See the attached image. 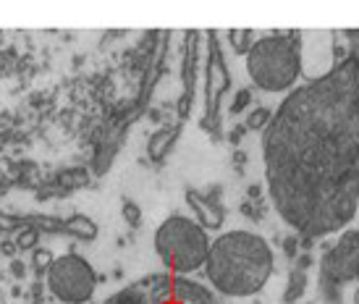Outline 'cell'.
Masks as SVG:
<instances>
[{"instance_id": "6da1fadb", "label": "cell", "mask_w": 359, "mask_h": 304, "mask_svg": "<svg viewBox=\"0 0 359 304\" xmlns=\"http://www.w3.org/2000/svg\"><path fill=\"white\" fill-rule=\"evenodd\" d=\"M265 179L278 215L323 239L359 207V50L283 97L262 129Z\"/></svg>"}, {"instance_id": "7a4b0ae2", "label": "cell", "mask_w": 359, "mask_h": 304, "mask_svg": "<svg viewBox=\"0 0 359 304\" xmlns=\"http://www.w3.org/2000/svg\"><path fill=\"white\" fill-rule=\"evenodd\" d=\"M276 270V257L270 244L252 231H231L210 244L208 273L212 289L231 299H244L262 291Z\"/></svg>"}, {"instance_id": "3957f363", "label": "cell", "mask_w": 359, "mask_h": 304, "mask_svg": "<svg viewBox=\"0 0 359 304\" xmlns=\"http://www.w3.org/2000/svg\"><path fill=\"white\" fill-rule=\"evenodd\" d=\"M302 32H273L247 53V74L259 90L286 92L302 74Z\"/></svg>"}, {"instance_id": "277c9868", "label": "cell", "mask_w": 359, "mask_h": 304, "mask_svg": "<svg viewBox=\"0 0 359 304\" xmlns=\"http://www.w3.org/2000/svg\"><path fill=\"white\" fill-rule=\"evenodd\" d=\"M155 252L168 273H197L208 263L210 236L197 221L187 215H168L155 231Z\"/></svg>"}, {"instance_id": "5b68a950", "label": "cell", "mask_w": 359, "mask_h": 304, "mask_svg": "<svg viewBox=\"0 0 359 304\" xmlns=\"http://www.w3.org/2000/svg\"><path fill=\"white\" fill-rule=\"evenodd\" d=\"M102 304H223L208 286L173 273H152L121 291L108 296Z\"/></svg>"}, {"instance_id": "8992f818", "label": "cell", "mask_w": 359, "mask_h": 304, "mask_svg": "<svg viewBox=\"0 0 359 304\" xmlns=\"http://www.w3.org/2000/svg\"><path fill=\"white\" fill-rule=\"evenodd\" d=\"M359 278V231H344L320 260V291L325 304H341L344 286Z\"/></svg>"}, {"instance_id": "52a82bcc", "label": "cell", "mask_w": 359, "mask_h": 304, "mask_svg": "<svg viewBox=\"0 0 359 304\" xmlns=\"http://www.w3.org/2000/svg\"><path fill=\"white\" fill-rule=\"evenodd\" d=\"M48 289L63 304H87L97 289V273L81 254L55 257L48 270Z\"/></svg>"}, {"instance_id": "ba28073f", "label": "cell", "mask_w": 359, "mask_h": 304, "mask_svg": "<svg viewBox=\"0 0 359 304\" xmlns=\"http://www.w3.org/2000/svg\"><path fill=\"white\" fill-rule=\"evenodd\" d=\"M34 228L37 233H53V236H71L79 242H95L97 239V223L90 215H71V218H53L45 213H0V233H16L19 228Z\"/></svg>"}, {"instance_id": "9c48e42d", "label": "cell", "mask_w": 359, "mask_h": 304, "mask_svg": "<svg viewBox=\"0 0 359 304\" xmlns=\"http://www.w3.org/2000/svg\"><path fill=\"white\" fill-rule=\"evenodd\" d=\"M210 55H208V79H205V118H202V129L205 132H215L218 137V108L223 95L231 90V71L226 66L223 50H220L218 32H210Z\"/></svg>"}, {"instance_id": "30bf717a", "label": "cell", "mask_w": 359, "mask_h": 304, "mask_svg": "<svg viewBox=\"0 0 359 304\" xmlns=\"http://www.w3.org/2000/svg\"><path fill=\"white\" fill-rule=\"evenodd\" d=\"M187 205H189L194 215H197V223L205 228V231H218L223 221H226V207L220 202L223 197V186L220 184H212L208 192H197V189H187Z\"/></svg>"}, {"instance_id": "8fae6325", "label": "cell", "mask_w": 359, "mask_h": 304, "mask_svg": "<svg viewBox=\"0 0 359 304\" xmlns=\"http://www.w3.org/2000/svg\"><path fill=\"white\" fill-rule=\"evenodd\" d=\"M197 32H187V53H184V95L179 100V116L181 121L191 113V102H194V84H197Z\"/></svg>"}, {"instance_id": "7c38bea8", "label": "cell", "mask_w": 359, "mask_h": 304, "mask_svg": "<svg viewBox=\"0 0 359 304\" xmlns=\"http://www.w3.org/2000/svg\"><path fill=\"white\" fill-rule=\"evenodd\" d=\"M179 137H181V123H176V126H165V129H158V132L150 137V142H147V155H150V160L152 163L165 160V155L173 150V144H176Z\"/></svg>"}, {"instance_id": "4fadbf2b", "label": "cell", "mask_w": 359, "mask_h": 304, "mask_svg": "<svg viewBox=\"0 0 359 304\" xmlns=\"http://www.w3.org/2000/svg\"><path fill=\"white\" fill-rule=\"evenodd\" d=\"M307 291V273L304 270H291L289 273V284H286V291H283V302L286 304H294L299 302L302 296Z\"/></svg>"}, {"instance_id": "5bb4252c", "label": "cell", "mask_w": 359, "mask_h": 304, "mask_svg": "<svg viewBox=\"0 0 359 304\" xmlns=\"http://www.w3.org/2000/svg\"><path fill=\"white\" fill-rule=\"evenodd\" d=\"M87 181H90V173L84 171V168H71V171L58 176V184H60V189H63V194H71V189L87 186Z\"/></svg>"}, {"instance_id": "9a60e30c", "label": "cell", "mask_w": 359, "mask_h": 304, "mask_svg": "<svg viewBox=\"0 0 359 304\" xmlns=\"http://www.w3.org/2000/svg\"><path fill=\"white\" fill-rule=\"evenodd\" d=\"M229 40H231V45H233V53L247 55V53L252 50V45H255V32L252 29H231Z\"/></svg>"}, {"instance_id": "2e32d148", "label": "cell", "mask_w": 359, "mask_h": 304, "mask_svg": "<svg viewBox=\"0 0 359 304\" xmlns=\"http://www.w3.org/2000/svg\"><path fill=\"white\" fill-rule=\"evenodd\" d=\"M270 118H273V111L270 108H265V105H259V108H252V113L247 116V129H252V132H262L265 126L270 123Z\"/></svg>"}, {"instance_id": "e0dca14e", "label": "cell", "mask_w": 359, "mask_h": 304, "mask_svg": "<svg viewBox=\"0 0 359 304\" xmlns=\"http://www.w3.org/2000/svg\"><path fill=\"white\" fill-rule=\"evenodd\" d=\"M37 242H40V233L34 231V228H27V226L19 228V231H16V239H13L19 252H29V249L34 252V249H37Z\"/></svg>"}, {"instance_id": "ac0fdd59", "label": "cell", "mask_w": 359, "mask_h": 304, "mask_svg": "<svg viewBox=\"0 0 359 304\" xmlns=\"http://www.w3.org/2000/svg\"><path fill=\"white\" fill-rule=\"evenodd\" d=\"M53 260H55V257H53L50 249H40V247H37V249H34V254H32V268H34V273L40 275V278H42V275H48Z\"/></svg>"}, {"instance_id": "d6986e66", "label": "cell", "mask_w": 359, "mask_h": 304, "mask_svg": "<svg viewBox=\"0 0 359 304\" xmlns=\"http://www.w3.org/2000/svg\"><path fill=\"white\" fill-rule=\"evenodd\" d=\"M121 215H123V221H126V226H131V228H137V226L142 223V210L137 202H131V200H123V205H121Z\"/></svg>"}, {"instance_id": "ffe728a7", "label": "cell", "mask_w": 359, "mask_h": 304, "mask_svg": "<svg viewBox=\"0 0 359 304\" xmlns=\"http://www.w3.org/2000/svg\"><path fill=\"white\" fill-rule=\"evenodd\" d=\"M252 102V92L250 90H239L236 92V97H233V102H231V113H241L247 111Z\"/></svg>"}, {"instance_id": "44dd1931", "label": "cell", "mask_w": 359, "mask_h": 304, "mask_svg": "<svg viewBox=\"0 0 359 304\" xmlns=\"http://www.w3.org/2000/svg\"><path fill=\"white\" fill-rule=\"evenodd\" d=\"M283 252H286V257H291V260H297V254H299V239H297L294 233L283 239Z\"/></svg>"}, {"instance_id": "7402d4cb", "label": "cell", "mask_w": 359, "mask_h": 304, "mask_svg": "<svg viewBox=\"0 0 359 304\" xmlns=\"http://www.w3.org/2000/svg\"><path fill=\"white\" fill-rule=\"evenodd\" d=\"M11 275L13 278H24L27 275V265L21 263V260H11Z\"/></svg>"}, {"instance_id": "603a6c76", "label": "cell", "mask_w": 359, "mask_h": 304, "mask_svg": "<svg viewBox=\"0 0 359 304\" xmlns=\"http://www.w3.org/2000/svg\"><path fill=\"white\" fill-rule=\"evenodd\" d=\"M241 213L247 215V218H252V221H262V213H259L257 207H252L250 202H244V205H241Z\"/></svg>"}, {"instance_id": "cb8c5ba5", "label": "cell", "mask_w": 359, "mask_h": 304, "mask_svg": "<svg viewBox=\"0 0 359 304\" xmlns=\"http://www.w3.org/2000/svg\"><path fill=\"white\" fill-rule=\"evenodd\" d=\"M244 134H247V126H236V129H233V132L229 134V139L233 144H239L241 142V137H244Z\"/></svg>"}, {"instance_id": "d4e9b609", "label": "cell", "mask_w": 359, "mask_h": 304, "mask_svg": "<svg viewBox=\"0 0 359 304\" xmlns=\"http://www.w3.org/2000/svg\"><path fill=\"white\" fill-rule=\"evenodd\" d=\"M312 265V257L309 254H297V270H307Z\"/></svg>"}, {"instance_id": "484cf974", "label": "cell", "mask_w": 359, "mask_h": 304, "mask_svg": "<svg viewBox=\"0 0 359 304\" xmlns=\"http://www.w3.org/2000/svg\"><path fill=\"white\" fill-rule=\"evenodd\" d=\"M0 254L13 257V254H16V244H13V242H0Z\"/></svg>"}, {"instance_id": "4316f807", "label": "cell", "mask_w": 359, "mask_h": 304, "mask_svg": "<svg viewBox=\"0 0 359 304\" xmlns=\"http://www.w3.org/2000/svg\"><path fill=\"white\" fill-rule=\"evenodd\" d=\"M346 55H349V53L344 50V48H341V45H333V61H336V63H341V61H344V58H346Z\"/></svg>"}, {"instance_id": "83f0119b", "label": "cell", "mask_w": 359, "mask_h": 304, "mask_svg": "<svg viewBox=\"0 0 359 304\" xmlns=\"http://www.w3.org/2000/svg\"><path fill=\"white\" fill-rule=\"evenodd\" d=\"M247 194H250L252 200H259V194H262V186H259V184H252L250 189H247Z\"/></svg>"}, {"instance_id": "f1b7e54d", "label": "cell", "mask_w": 359, "mask_h": 304, "mask_svg": "<svg viewBox=\"0 0 359 304\" xmlns=\"http://www.w3.org/2000/svg\"><path fill=\"white\" fill-rule=\"evenodd\" d=\"M312 244H315V239H302V247H304V249H312Z\"/></svg>"}]
</instances>
